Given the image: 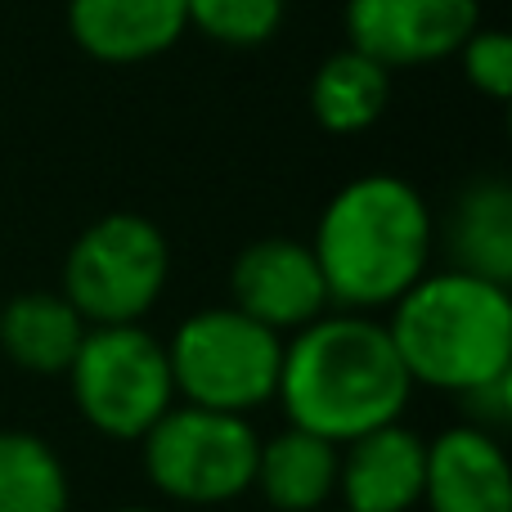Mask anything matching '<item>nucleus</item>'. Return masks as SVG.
Here are the masks:
<instances>
[{
	"label": "nucleus",
	"mask_w": 512,
	"mask_h": 512,
	"mask_svg": "<svg viewBox=\"0 0 512 512\" xmlns=\"http://www.w3.org/2000/svg\"><path fill=\"white\" fill-rule=\"evenodd\" d=\"M409 396L414 378L387 324H373L369 315H319L283 342L274 400L288 414V427L346 445L373 427L400 423Z\"/></svg>",
	"instance_id": "f257e3e1"
},
{
	"label": "nucleus",
	"mask_w": 512,
	"mask_h": 512,
	"mask_svg": "<svg viewBox=\"0 0 512 512\" xmlns=\"http://www.w3.org/2000/svg\"><path fill=\"white\" fill-rule=\"evenodd\" d=\"M432 248L436 221L427 198L387 171L337 189L310 239L328 283V301L355 315L396 306L427 274Z\"/></svg>",
	"instance_id": "f03ea898"
},
{
	"label": "nucleus",
	"mask_w": 512,
	"mask_h": 512,
	"mask_svg": "<svg viewBox=\"0 0 512 512\" xmlns=\"http://www.w3.org/2000/svg\"><path fill=\"white\" fill-rule=\"evenodd\" d=\"M414 387L463 391L512 373V297L468 270L423 274L391 306L387 324Z\"/></svg>",
	"instance_id": "7ed1b4c3"
},
{
	"label": "nucleus",
	"mask_w": 512,
	"mask_h": 512,
	"mask_svg": "<svg viewBox=\"0 0 512 512\" xmlns=\"http://www.w3.org/2000/svg\"><path fill=\"white\" fill-rule=\"evenodd\" d=\"M167 364L185 405L248 418L279 391L283 337L234 306H212L171 333Z\"/></svg>",
	"instance_id": "20e7f679"
},
{
	"label": "nucleus",
	"mask_w": 512,
	"mask_h": 512,
	"mask_svg": "<svg viewBox=\"0 0 512 512\" xmlns=\"http://www.w3.org/2000/svg\"><path fill=\"white\" fill-rule=\"evenodd\" d=\"M63 378L77 414L108 441H140L176 405L167 342L140 324L86 328Z\"/></svg>",
	"instance_id": "39448f33"
},
{
	"label": "nucleus",
	"mask_w": 512,
	"mask_h": 512,
	"mask_svg": "<svg viewBox=\"0 0 512 512\" xmlns=\"http://www.w3.org/2000/svg\"><path fill=\"white\" fill-rule=\"evenodd\" d=\"M171 274L162 230L140 212L99 216L63 256V297L90 328L140 324Z\"/></svg>",
	"instance_id": "423d86ee"
},
{
	"label": "nucleus",
	"mask_w": 512,
	"mask_h": 512,
	"mask_svg": "<svg viewBox=\"0 0 512 512\" xmlns=\"http://www.w3.org/2000/svg\"><path fill=\"white\" fill-rule=\"evenodd\" d=\"M144 445V472L153 490L176 504H230L252 490L256 450L261 436L248 418L216 414L198 405H171L149 432Z\"/></svg>",
	"instance_id": "0eeeda50"
},
{
	"label": "nucleus",
	"mask_w": 512,
	"mask_h": 512,
	"mask_svg": "<svg viewBox=\"0 0 512 512\" xmlns=\"http://www.w3.org/2000/svg\"><path fill=\"white\" fill-rule=\"evenodd\" d=\"M481 27V0H346V41L382 68L450 59Z\"/></svg>",
	"instance_id": "6e6552de"
},
{
	"label": "nucleus",
	"mask_w": 512,
	"mask_h": 512,
	"mask_svg": "<svg viewBox=\"0 0 512 512\" xmlns=\"http://www.w3.org/2000/svg\"><path fill=\"white\" fill-rule=\"evenodd\" d=\"M230 288H234V310L274 328L279 337L315 324L333 306L315 252H310V243L297 239L248 243L230 270Z\"/></svg>",
	"instance_id": "1a4fd4ad"
},
{
	"label": "nucleus",
	"mask_w": 512,
	"mask_h": 512,
	"mask_svg": "<svg viewBox=\"0 0 512 512\" xmlns=\"http://www.w3.org/2000/svg\"><path fill=\"white\" fill-rule=\"evenodd\" d=\"M427 441L405 423H387L342 445L337 495L346 512H409L423 504Z\"/></svg>",
	"instance_id": "9d476101"
},
{
	"label": "nucleus",
	"mask_w": 512,
	"mask_h": 512,
	"mask_svg": "<svg viewBox=\"0 0 512 512\" xmlns=\"http://www.w3.org/2000/svg\"><path fill=\"white\" fill-rule=\"evenodd\" d=\"M423 504L432 512H512V468L495 432L459 423L427 445Z\"/></svg>",
	"instance_id": "9b49d317"
},
{
	"label": "nucleus",
	"mask_w": 512,
	"mask_h": 512,
	"mask_svg": "<svg viewBox=\"0 0 512 512\" xmlns=\"http://www.w3.org/2000/svg\"><path fill=\"white\" fill-rule=\"evenodd\" d=\"M185 0H68V32L99 63H144L185 36Z\"/></svg>",
	"instance_id": "f8f14e48"
},
{
	"label": "nucleus",
	"mask_w": 512,
	"mask_h": 512,
	"mask_svg": "<svg viewBox=\"0 0 512 512\" xmlns=\"http://www.w3.org/2000/svg\"><path fill=\"white\" fill-rule=\"evenodd\" d=\"M337 459L342 445L301 427H283L256 450L252 486L274 512H319L337 495Z\"/></svg>",
	"instance_id": "ddd939ff"
},
{
	"label": "nucleus",
	"mask_w": 512,
	"mask_h": 512,
	"mask_svg": "<svg viewBox=\"0 0 512 512\" xmlns=\"http://www.w3.org/2000/svg\"><path fill=\"white\" fill-rule=\"evenodd\" d=\"M86 319L72 310L63 292H18L0 306V346L23 373L63 378L86 337Z\"/></svg>",
	"instance_id": "4468645a"
},
{
	"label": "nucleus",
	"mask_w": 512,
	"mask_h": 512,
	"mask_svg": "<svg viewBox=\"0 0 512 512\" xmlns=\"http://www.w3.org/2000/svg\"><path fill=\"white\" fill-rule=\"evenodd\" d=\"M445 243H450L454 270L481 274L490 283L512 279V189L508 180L486 176L472 180L450 207V225H445Z\"/></svg>",
	"instance_id": "2eb2a0df"
},
{
	"label": "nucleus",
	"mask_w": 512,
	"mask_h": 512,
	"mask_svg": "<svg viewBox=\"0 0 512 512\" xmlns=\"http://www.w3.org/2000/svg\"><path fill=\"white\" fill-rule=\"evenodd\" d=\"M391 72L360 50H337L310 77V113L328 135H360L387 113Z\"/></svg>",
	"instance_id": "dca6fc26"
},
{
	"label": "nucleus",
	"mask_w": 512,
	"mask_h": 512,
	"mask_svg": "<svg viewBox=\"0 0 512 512\" xmlns=\"http://www.w3.org/2000/svg\"><path fill=\"white\" fill-rule=\"evenodd\" d=\"M68 472L36 432H0V512H68Z\"/></svg>",
	"instance_id": "f3484780"
},
{
	"label": "nucleus",
	"mask_w": 512,
	"mask_h": 512,
	"mask_svg": "<svg viewBox=\"0 0 512 512\" xmlns=\"http://www.w3.org/2000/svg\"><path fill=\"white\" fill-rule=\"evenodd\" d=\"M189 27L230 50H256L283 27V0H185Z\"/></svg>",
	"instance_id": "a211bd4d"
},
{
	"label": "nucleus",
	"mask_w": 512,
	"mask_h": 512,
	"mask_svg": "<svg viewBox=\"0 0 512 512\" xmlns=\"http://www.w3.org/2000/svg\"><path fill=\"white\" fill-rule=\"evenodd\" d=\"M459 63L477 95L495 99V104H504L512 95V36L504 27H477L459 45Z\"/></svg>",
	"instance_id": "6ab92c4d"
},
{
	"label": "nucleus",
	"mask_w": 512,
	"mask_h": 512,
	"mask_svg": "<svg viewBox=\"0 0 512 512\" xmlns=\"http://www.w3.org/2000/svg\"><path fill=\"white\" fill-rule=\"evenodd\" d=\"M459 400H463V414H468L472 427H481V432H499V427L512 423V373L463 391Z\"/></svg>",
	"instance_id": "aec40b11"
},
{
	"label": "nucleus",
	"mask_w": 512,
	"mask_h": 512,
	"mask_svg": "<svg viewBox=\"0 0 512 512\" xmlns=\"http://www.w3.org/2000/svg\"><path fill=\"white\" fill-rule=\"evenodd\" d=\"M113 512H158V508H113Z\"/></svg>",
	"instance_id": "412c9836"
},
{
	"label": "nucleus",
	"mask_w": 512,
	"mask_h": 512,
	"mask_svg": "<svg viewBox=\"0 0 512 512\" xmlns=\"http://www.w3.org/2000/svg\"><path fill=\"white\" fill-rule=\"evenodd\" d=\"M342 512H346V508H342Z\"/></svg>",
	"instance_id": "4be33fe9"
}]
</instances>
